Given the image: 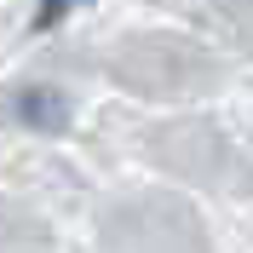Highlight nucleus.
Returning a JSON list of instances; mask_svg holds the SVG:
<instances>
[{"label":"nucleus","instance_id":"1","mask_svg":"<svg viewBox=\"0 0 253 253\" xmlns=\"http://www.w3.org/2000/svg\"><path fill=\"white\" fill-rule=\"evenodd\" d=\"M17 121L23 126H41V132H63L69 126V92L63 86H46V81H35V86H23L17 92Z\"/></svg>","mask_w":253,"mask_h":253},{"label":"nucleus","instance_id":"2","mask_svg":"<svg viewBox=\"0 0 253 253\" xmlns=\"http://www.w3.org/2000/svg\"><path fill=\"white\" fill-rule=\"evenodd\" d=\"M75 6H81V0H41L29 23H35V29H58V23H63L69 12H75Z\"/></svg>","mask_w":253,"mask_h":253}]
</instances>
